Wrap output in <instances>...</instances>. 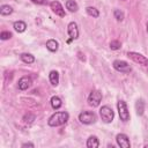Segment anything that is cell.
Masks as SVG:
<instances>
[{
	"instance_id": "6da1fadb",
	"label": "cell",
	"mask_w": 148,
	"mask_h": 148,
	"mask_svg": "<svg viewBox=\"0 0 148 148\" xmlns=\"http://www.w3.org/2000/svg\"><path fill=\"white\" fill-rule=\"evenodd\" d=\"M68 118H69L68 112H66V111H58V112L53 113V114L49 118L47 124H49V126H51V127L61 126V125H64V124L68 120Z\"/></svg>"
},
{
	"instance_id": "7a4b0ae2",
	"label": "cell",
	"mask_w": 148,
	"mask_h": 148,
	"mask_svg": "<svg viewBox=\"0 0 148 148\" xmlns=\"http://www.w3.org/2000/svg\"><path fill=\"white\" fill-rule=\"evenodd\" d=\"M96 119H97V117H96L95 112H92V111H82L79 114V120L84 125L94 124L96 121Z\"/></svg>"
},
{
	"instance_id": "3957f363",
	"label": "cell",
	"mask_w": 148,
	"mask_h": 148,
	"mask_svg": "<svg viewBox=\"0 0 148 148\" xmlns=\"http://www.w3.org/2000/svg\"><path fill=\"white\" fill-rule=\"evenodd\" d=\"M99 116H101V118H102V120L104 123H108L109 124V123H111L113 120L114 113H113V111H112V109L110 106L104 105V106H102L99 109Z\"/></svg>"
},
{
	"instance_id": "277c9868",
	"label": "cell",
	"mask_w": 148,
	"mask_h": 148,
	"mask_svg": "<svg viewBox=\"0 0 148 148\" xmlns=\"http://www.w3.org/2000/svg\"><path fill=\"white\" fill-rule=\"evenodd\" d=\"M117 109H118V113L120 117V120L123 121H128L130 120V112L127 110V105L124 101H118L117 103Z\"/></svg>"
},
{
	"instance_id": "5b68a950",
	"label": "cell",
	"mask_w": 148,
	"mask_h": 148,
	"mask_svg": "<svg viewBox=\"0 0 148 148\" xmlns=\"http://www.w3.org/2000/svg\"><path fill=\"white\" fill-rule=\"evenodd\" d=\"M102 101V92L98 90H92L88 96V104L92 108H96L101 104Z\"/></svg>"
},
{
	"instance_id": "8992f818",
	"label": "cell",
	"mask_w": 148,
	"mask_h": 148,
	"mask_svg": "<svg viewBox=\"0 0 148 148\" xmlns=\"http://www.w3.org/2000/svg\"><path fill=\"white\" fill-rule=\"evenodd\" d=\"M127 56H128L134 62H138L139 65H142V66H148V59H147L145 56H142L141 53L131 51V52L127 53Z\"/></svg>"
},
{
	"instance_id": "52a82bcc",
	"label": "cell",
	"mask_w": 148,
	"mask_h": 148,
	"mask_svg": "<svg viewBox=\"0 0 148 148\" xmlns=\"http://www.w3.org/2000/svg\"><path fill=\"white\" fill-rule=\"evenodd\" d=\"M113 68L120 73H130L132 71V67L124 60H114L113 61Z\"/></svg>"
},
{
	"instance_id": "ba28073f",
	"label": "cell",
	"mask_w": 148,
	"mask_h": 148,
	"mask_svg": "<svg viewBox=\"0 0 148 148\" xmlns=\"http://www.w3.org/2000/svg\"><path fill=\"white\" fill-rule=\"evenodd\" d=\"M116 141H117V145L121 148H130L131 147V143H130V139L126 134L124 133H119L117 134L116 136Z\"/></svg>"
},
{
	"instance_id": "9c48e42d",
	"label": "cell",
	"mask_w": 148,
	"mask_h": 148,
	"mask_svg": "<svg viewBox=\"0 0 148 148\" xmlns=\"http://www.w3.org/2000/svg\"><path fill=\"white\" fill-rule=\"evenodd\" d=\"M50 7H51L52 12L56 13V15H58L60 17H64L65 16V9H64V7L61 6V3L59 1H52L50 3Z\"/></svg>"
},
{
	"instance_id": "30bf717a",
	"label": "cell",
	"mask_w": 148,
	"mask_h": 148,
	"mask_svg": "<svg viewBox=\"0 0 148 148\" xmlns=\"http://www.w3.org/2000/svg\"><path fill=\"white\" fill-rule=\"evenodd\" d=\"M31 84H32V80H31L30 76H22L18 80L17 87H18L20 90H27L28 88H30Z\"/></svg>"
},
{
	"instance_id": "8fae6325",
	"label": "cell",
	"mask_w": 148,
	"mask_h": 148,
	"mask_svg": "<svg viewBox=\"0 0 148 148\" xmlns=\"http://www.w3.org/2000/svg\"><path fill=\"white\" fill-rule=\"evenodd\" d=\"M67 32L71 37V39H76L79 37V28L75 22H71L67 25Z\"/></svg>"
},
{
	"instance_id": "7c38bea8",
	"label": "cell",
	"mask_w": 148,
	"mask_h": 148,
	"mask_svg": "<svg viewBox=\"0 0 148 148\" xmlns=\"http://www.w3.org/2000/svg\"><path fill=\"white\" fill-rule=\"evenodd\" d=\"M49 80H50V83L52 86H58L59 83V74L57 71H51L50 74H49Z\"/></svg>"
},
{
	"instance_id": "4fadbf2b",
	"label": "cell",
	"mask_w": 148,
	"mask_h": 148,
	"mask_svg": "<svg viewBox=\"0 0 148 148\" xmlns=\"http://www.w3.org/2000/svg\"><path fill=\"white\" fill-rule=\"evenodd\" d=\"M98 146H99V141H98L97 136H95V135L89 136V139L87 140V147L88 148H97Z\"/></svg>"
},
{
	"instance_id": "5bb4252c",
	"label": "cell",
	"mask_w": 148,
	"mask_h": 148,
	"mask_svg": "<svg viewBox=\"0 0 148 148\" xmlns=\"http://www.w3.org/2000/svg\"><path fill=\"white\" fill-rule=\"evenodd\" d=\"M50 103H51L52 109H54V110H58V109H59V108L62 105L61 98H60V97H58V96H53V97H51Z\"/></svg>"
},
{
	"instance_id": "9a60e30c",
	"label": "cell",
	"mask_w": 148,
	"mask_h": 148,
	"mask_svg": "<svg viewBox=\"0 0 148 148\" xmlns=\"http://www.w3.org/2000/svg\"><path fill=\"white\" fill-rule=\"evenodd\" d=\"M58 46H59V44H58V42L56 39H49L46 42V47L51 52H56L58 50Z\"/></svg>"
},
{
	"instance_id": "2e32d148",
	"label": "cell",
	"mask_w": 148,
	"mask_h": 148,
	"mask_svg": "<svg viewBox=\"0 0 148 148\" xmlns=\"http://www.w3.org/2000/svg\"><path fill=\"white\" fill-rule=\"evenodd\" d=\"M14 29H15V31H17V32H23L24 30H25V28H27V24H25V22H23V21H16V22H14Z\"/></svg>"
},
{
	"instance_id": "e0dca14e",
	"label": "cell",
	"mask_w": 148,
	"mask_h": 148,
	"mask_svg": "<svg viewBox=\"0 0 148 148\" xmlns=\"http://www.w3.org/2000/svg\"><path fill=\"white\" fill-rule=\"evenodd\" d=\"M20 58H21V60H22L23 62H25V64H32V62L35 61V57H34L32 54H30V53H22V54L20 56Z\"/></svg>"
},
{
	"instance_id": "ac0fdd59",
	"label": "cell",
	"mask_w": 148,
	"mask_h": 148,
	"mask_svg": "<svg viewBox=\"0 0 148 148\" xmlns=\"http://www.w3.org/2000/svg\"><path fill=\"white\" fill-rule=\"evenodd\" d=\"M13 13V8L9 6V5H2L0 7V14L2 16H7V15H10Z\"/></svg>"
},
{
	"instance_id": "d6986e66",
	"label": "cell",
	"mask_w": 148,
	"mask_h": 148,
	"mask_svg": "<svg viewBox=\"0 0 148 148\" xmlns=\"http://www.w3.org/2000/svg\"><path fill=\"white\" fill-rule=\"evenodd\" d=\"M66 8L69 10V12H76L77 9H79V6H77V3L74 1V0H67L66 1Z\"/></svg>"
},
{
	"instance_id": "ffe728a7",
	"label": "cell",
	"mask_w": 148,
	"mask_h": 148,
	"mask_svg": "<svg viewBox=\"0 0 148 148\" xmlns=\"http://www.w3.org/2000/svg\"><path fill=\"white\" fill-rule=\"evenodd\" d=\"M86 12H87V14L89 16H92V17H98V15H99L98 10L96 8H94V7H87L86 8Z\"/></svg>"
},
{
	"instance_id": "44dd1931",
	"label": "cell",
	"mask_w": 148,
	"mask_h": 148,
	"mask_svg": "<svg viewBox=\"0 0 148 148\" xmlns=\"http://www.w3.org/2000/svg\"><path fill=\"white\" fill-rule=\"evenodd\" d=\"M136 112L140 116L143 113V102H142V99L138 101V103H136Z\"/></svg>"
},
{
	"instance_id": "7402d4cb",
	"label": "cell",
	"mask_w": 148,
	"mask_h": 148,
	"mask_svg": "<svg viewBox=\"0 0 148 148\" xmlns=\"http://www.w3.org/2000/svg\"><path fill=\"white\" fill-rule=\"evenodd\" d=\"M114 17L117 18V21H123V18H124V13L120 12L119 9H116V10H114Z\"/></svg>"
},
{
	"instance_id": "603a6c76",
	"label": "cell",
	"mask_w": 148,
	"mask_h": 148,
	"mask_svg": "<svg viewBox=\"0 0 148 148\" xmlns=\"http://www.w3.org/2000/svg\"><path fill=\"white\" fill-rule=\"evenodd\" d=\"M12 37V34L9 32V31H2L1 34H0V38L2 39V40H6V39H9Z\"/></svg>"
},
{
	"instance_id": "cb8c5ba5",
	"label": "cell",
	"mask_w": 148,
	"mask_h": 148,
	"mask_svg": "<svg viewBox=\"0 0 148 148\" xmlns=\"http://www.w3.org/2000/svg\"><path fill=\"white\" fill-rule=\"evenodd\" d=\"M110 47H111V50H118V49H120V42H118V40H112V42L110 43Z\"/></svg>"
},
{
	"instance_id": "d4e9b609",
	"label": "cell",
	"mask_w": 148,
	"mask_h": 148,
	"mask_svg": "<svg viewBox=\"0 0 148 148\" xmlns=\"http://www.w3.org/2000/svg\"><path fill=\"white\" fill-rule=\"evenodd\" d=\"M31 1L36 5H45L46 3V0H31Z\"/></svg>"
},
{
	"instance_id": "484cf974",
	"label": "cell",
	"mask_w": 148,
	"mask_h": 148,
	"mask_svg": "<svg viewBox=\"0 0 148 148\" xmlns=\"http://www.w3.org/2000/svg\"><path fill=\"white\" fill-rule=\"evenodd\" d=\"M22 147H34V143H23Z\"/></svg>"
},
{
	"instance_id": "4316f807",
	"label": "cell",
	"mask_w": 148,
	"mask_h": 148,
	"mask_svg": "<svg viewBox=\"0 0 148 148\" xmlns=\"http://www.w3.org/2000/svg\"><path fill=\"white\" fill-rule=\"evenodd\" d=\"M147 31H148V24H147Z\"/></svg>"
}]
</instances>
